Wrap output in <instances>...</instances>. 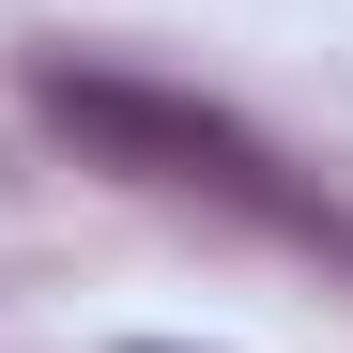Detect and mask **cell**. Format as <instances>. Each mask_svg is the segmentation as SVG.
I'll return each mask as SVG.
<instances>
[{
    "label": "cell",
    "instance_id": "obj_1",
    "mask_svg": "<svg viewBox=\"0 0 353 353\" xmlns=\"http://www.w3.org/2000/svg\"><path fill=\"white\" fill-rule=\"evenodd\" d=\"M31 108H46L92 169H123V185L215 200V215H246V230H292V246H353L338 200H323L261 123H230V108L169 92V77H123V62H31Z\"/></svg>",
    "mask_w": 353,
    "mask_h": 353
}]
</instances>
